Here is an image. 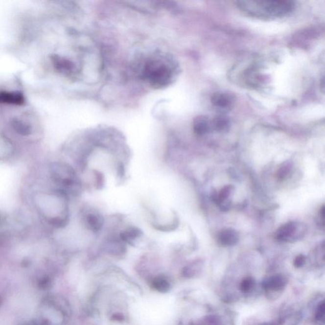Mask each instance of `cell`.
Masks as SVG:
<instances>
[{"label":"cell","instance_id":"6da1fadb","mask_svg":"<svg viewBox=\"0 0 325 325\" xmlns=\"http://www.w3.org/2000/svg\"><path fill=\"white\" fill-rule=\"evenodd\" d=\"M179 66L170 55L156 53L147 57L140 66V76L155 89L170 86L178 74Z\"/></svg>","mask_w":325,"mask_h":325},{"label":"cell","instance_id":"7a4b0ae2","mask_svg":"<svg viewBox=\"0 0 325 325\" xmlns=\"http://www.w3.org/2000/svg\"><path fill=\"white\" fill-rule=\"evenodd\" d=\"M237 5L245 14L263 19L282 18L294 8L291 1H239Z\"/></svg>","mask_w":325,"mask_h":325},{"label":"cell","instance_id":"3957f363","mask_svg":"<svg viewBox=\"0 0 325 325\" xmlns=\"http://www.w3.org/2000/svg\"><path fill=\"white\" fill-rule=\"evenodd\" d=\"M305 232V226L301 222H288L278 230L277 239L282 242H294L302 238Z\"/></svg>","mask_w":325,"mask_h":325},{"label":"cell","instance_id":"277c9868","mask_svg":"<svg viewBox=\"0 0 325 325\" xmlns=\"http://www.w3.org/2000/svg\"><path fill=\"white\" fill-rule=\"evenodd\" d=\"M84 225L91 232L97 233L103 228L104 220L98 211L89 209L83 216Z\"/></svg>","mask_w":325,"mask_h":325},{"label":"cell","instance_id":"5b68a950","mask_svg":"<svg viewBox=\"0 0 325 325\" xmlns=\"http://www.w3.org/2000/svg\"><path fill=\"white\" fill-rule=\"evenodd\" d=\"M288 283V279L281 275H276L264 280L262 287L267 293L282 292Z\"/></svg>","mask_w":325,"mask_h":325},{"label":"cell","instance_id":"8992f818","mask_svg":"<svg viewBox=\"0 0 325 325\" xmlns=\"http://www.w3.org/2000/svg\"><path fill=\"white\" fill-rule=\"evenodd\" d=\"M52 61L56 70L65 75L74 76L78 72L75 64L66 57L55 55Z\"/></svg>","mask_w":325,"mask_h":325},{"label":"cell","instance_id":"52a82bcc","mask_svg":"<svg viewBox=\"0 0 325 325\" xmlns=\"http://www.w3.org/2000/svg\"><path fill=\"white\" fill-rule=\"evenodd\" d=\"M234 189L232 185L226 186L222 188L219 194H213V200L222 211H228L232 207V202L229 198Z\"/></svg>","mask_w":325,"mask_h":325},{"label":"cell","instance_id":"ba28073f","mask_svg":"<svg viewBox=\"0 0 325 325\" xmlns=\"http://www.w3.org/2000/svg\"><path fill=\"white\" fill-rule=\"evenodd\" d=\"M211 101L213 106L220 110H229L232 108L234 98L230 93H217L213 94Z\"/></svg>","mask_w":325,"mask_h":325},{"label":"cell","instance_id":"9c48e42d","mask_svg":"<svg viewBox=\"0 0 325 325\" xmlns=\"http://www.w3.org/2000/svg\"><path fill=\"white\" fill-rule=\"evenodd\" d=\"M143 235V232L136 226L128 227L119 234V239L124 243L134 245L135 242Z\"/></svg>","mask_w":325,"mask_h":325},{"label":"cell","instance_id":"30bf717a","mask_svg":"<svg viewBox=\"0 0 325 325\" xmlns=\"http://www.w3.org/2000/svg\"><path fill=\"white\" fill-rule=\"evenodd\" d=\"M239 241L238 232L232 229L222 230L219 234V241L221 245L230 247L236 245Z\"/></svg>","mask_w":325,"mask_h":325},{"label":"cell","instance_id":"8fae6325","mask_svg":"<svg viewBox=\"0 0 325 325\" xmlns=\"http://www.w3.org/2000/svg\"><path fill=\"white\" fill-rule=\"evenodd\" d=\"M0 103L8 105H23L24 103V98L21 93L13 92H1L0 93Z\"/></svg>","mask_w":325,"mask_h":325},{"label":"cell","instance_id":"7c38bea8","mask_svg":"<svg viewBox=\"0 0 325 325\" xmlns=\"http://www.w3.org/2000/svg\"><path fill=\"white\" fill-rule=\"evenodd\" d=\"M193 129L198 136L209 133L211 130V121L206 116L196 117L193 122Z\"/></svg>","mask_w":325,"mask_h":325},{"label":"cell","instance_id":"4fadbf2b","mask_svg":"<svg viewBox=\"0 0 325 325\" xmlns=\"http://www.w3.org/2000/svg\"><path fill=\"white\" fill-rule=\"evenodd\" d=\"M23 117L14 118L12 121V127L17 133L23 136H27L31 134V125L28 122L23 120Z\"/></svg>","mask_w":325,"mask_h":325},{"label":"cell","instance_id":"5bb4252c","mask_svg":"<svg viewBox=\"0 0 325 325\" xmlns=\"http://www.w3.org/2000/svg\"><path fill=\"white\" fill-rule=\"evenodd\" d=\"M230 127V120L225 117H216L211 121V130L220 132V133L228 132Z\"/></svg>","mask_w":325,"mask_h":325},{"label":"cell","instance_id":"9a60e30c","mask_svg":"<svg viewBox=\"0 0 325 325\" xmlns=\"http://www.w3.org/2000/svg\"><path fill=\"white\" fill-rule=\"evenodd\" d=\"M123 241H119L116 239H111L106 243V249L108 252L113 254H119L125 251V247L122 244Z\"/></svg>","mask_w":325,"mask_h":325},{"label":"cell","instance_id":"2e32d148","mask_svg":"<svg viewBox=\"0 0 325 325\" xmlns=\"http://www.w3.org/2000/svg\"><path fill=\"white\" fill-rule=\"evenodd\" d=\"M152 286L158 292L164 293L170 289V285L169 282L162 277H158L153 280Z\"/></svg>","mask_w":325,"mask_h":325},{"label":"cell","instance_id":"e0dca14e","mask_svg":"<svg viewBox=\"0 0 325 325\" xmlns=\"http://www.w3.org/2000/svg\"><path fill=\"white\" fill-rule=\"evenodd\" d=\"M255 284V281L253 278L247 277L241 281L239 288L243 294H249L253 290Z\"/></svg>","mask_w":325,"mask_h":325},{"label":"cell","instance_id":"ac0fdd59","mask_svg":"<svg viewBox=\"0 0 325 325\" xmlns=\"http://www.w3.org/2000/svg\"><path fill=\"white\" fill-rule=\"evenodd\" d=\"M292 169V162L289 161L284 162L283 164H282L281 167H280L279 171H278V178L280 179V180L285 179L286 177L289 176Z\"/></svg>","mask_w":325,"mask_h":325},{"label":"cell","instance_id":"d6986e66","mask_svg":"<svg viewBox=\"0 0 325 325\" xmlns=\"http://www.w3.org/2000/svg\"><path fill=\"white\" fill-rule=\"evenodd\" d=\"M325 311V302L324 301H322L318 303L316 309L315 318L318 322L324 323Z\"/></svg>","mask_w":325,"mask_h":325},{"label":"cell","instance_id":"ffe728a7","mask_svg":"<svg viewBox=\"0 0 325 325\" xmlns=\"http://www.w3.org/2000/svg\"><path fill=\"white\" fill-rule=\"evenodd\" d=\"M305 260H306V258L304 255H299L297 256L294 261V266L296 268H301L305 264Z\"/></svg>","mask_w":325,"mask_h":325},{"label":"cell","instance_id":"44dd1931","mask_svg":"<svg viewBox=\"0 0 325 325\" xmlns=\"http://www.w3.org/2000/svg\"><path fill=\"white\" fill-rule=\"evenodd\" d=\"M113 320H116V321H123L124 320V317L123 315H121V314H114V315L113 316Z\"/></svg>","mask_w":325,"mask_h":325},{"label":"cell","instance_id":"7402d4cb","mask_svg":"<svg viewBox=\"0 0 325 325\" xmlns=\"http://www.w3.org/2000/svg\"><path fill=\"white\" fill-rule=\"evenodd\" d=\"M259 325H275V324H272V323H263V324Z\"/></svg>","mask_w":325,"mask_h":325},{"label":"cell","instance_id":"603a6c76","mask_svg":"<svg viewBox=\"0 0 325 325\" xmlns=\"http://www.w3.org/2000/svg\"><path fill=\"white\" fill-rule=\"evenodd\" d=\"M3 217H2V216L0 215V224H1V222H3Z\"/></svg>","mask_w":325,"mask_h":325}]
</instances>
